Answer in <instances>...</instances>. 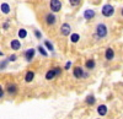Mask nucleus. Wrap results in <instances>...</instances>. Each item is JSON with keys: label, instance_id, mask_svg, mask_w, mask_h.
I'll return each instance as SVG.
<instances>
[{"label": "nucleus", "instance_id": "6ab92c4d", "mask_svg": "<svg viewBox=\"0 0 123 119\" xmlns=\"http://www.w3.org/2000/svg\"><path fill=\"white\" fill-rule=\"evenodd\" d=\"M44 45H46V48L48 49V51H50V52H53V51H54V47H53V44L50 43L49 41H44Z\"/></svg>", "mask_w": 123, "mask_h": 119}, {"label": "nucleus", "instance_id": "f8f14e48", "mask_svg": "<svg viewBox=\"0 0 123 119\" xmlns=\"http://www.w3.org/2000/svg\"><path fill=\"white\" fill-rule=\"evenodd\" d=\"M97 113H98L100 115H106V113H107V107H106L105 104L98 106V107H97Z\"/></svg>", "mask_w": 123, "mask_h": 119}, {"label": "nucleus", "instance_id": "4be33fe9", "mask_svg": "<svg viewBox=\"0 0 123 119\" xmlns=\"http://www.w3.org/2000/svg\"><path fill=\"white\" fill-rule=\"evenodd\" d=\"M38 52H39L41 54H42V55L47 57V52L44 51V48H43V47H41V45H39V47H38Z\"/></svg>", "mask_w": 123, "mask_h": 119}, {"label": "nucleus", "instance_id": "4468645a", "mask_svg": "<svg viewBox=\"0 0 123 119\" xmlns=\"http://www.w3.org/2000/svg\"><path fill=\"white\" fill-rule=\"evenodd\" d=\"M94 16H95V11H94V10H86V11L84 12V17L86 20H91Z\"/></svg>", "mask_w": 123, "mask_h": 119}, {"label": "nucleus", "instance_id": "bb28decb", "mask_svg": "<svg viewBox=\"0 0 123 119\" xmlns=\"http://www.w3.org/2000/svg\"><path fill=\"white\" fill-rule=\"evenodd\" d=\"M70 65H71V63H70V62H68V63L65 64V66H64V69H65V70H68V69L70 68Z\"/></svg>", "mask_w": 123, "mask_h": 119}, {"label": "nucleus", "instance_id": "ddd939ff", "mask_svg": "<svg viewBox=\"0 0 123 119\" xmlns=\"http://www.w3.org/2000/svg\"><path fill=\"white\" fill-rule=\"evenodd\" d=\"M85 66L86 69H89V70H92V69L95 68V60L94 59H89V60L85 62Z\"/></svg>", "mask_w": 123, "mask_h": 119}, {"label": "nucleus", "instance_id": "a878e982", "mask_svg": "<svg viewBox=\"0 0 123 119\" xmlns=\"http://www.w3.org/2000/svg\"><path fill=\"white\" fill-rule=\"evenodd\" d=\"M3 97H4V90H3L1 85H0V98H3Z\"/></svg>", "mask_w": 123, "mask_h": 119}, {"label": "nucleus", "instance_id": "6e6552de", "mask_svg": "<svg viewBox=\"0 0 123 119\" xmlns=\"http://www.w3.org/2000/svg\"><path fill=\"white\" fill-rule=\"evenodd\" d=\"M73 75L76 77V79H80V77H83L84 75V71H83V69H81L80 66H75L74 68V71H73Z\"/></svg>", "mask_w": 123, "mask_h": 119}, {"label": "nucleus", "instance_id": "423d86ee", "mask_svg": "<svg viewBox=\"0 0 123 119\" xmlns=\"http://www.w3.org/2000/svg\"><path fill=\"white\" fill-rule=\"evenodd\" d=\"M71 32V28H70V25L69 23H63L60 27V33L63 36H69Z\"/></svg>", "mask_w": 123, "mask_h": 119}, {"label": "nucleus", "instance_id": "f257e3e1", "mask_svg": "<svg viewBox=\"0 0 123 119\" xmlns=\"http://www.w3.org/2000/svg\"><path fill=\"white\" fill-rule=\"evenodd\" d=\"M96 36H97L98 38H104V37L107 36V27H106V25L100 23V25L96 27Z\"/></svg>", "mask_w": 123, "mask_h": 119}, {"label": "nucleus", "instance_id": "f3484780", "mask_svg": "<svg viewBox=\"0 0 123 119\" xmlns=\"http://www.w3.org/2000/svg\"><path fill=\"white\" fill-rule=\"evenodd\" d=\"M95 102H96V100H95V97L92 96V95H90V96H87V97H86V103H87L89 106L95 104Z\"/></svg>", "mask_w": 123, "mask_h": 119}, {"label": "nucleus", "instance_id": "7ed1b4c3", "mask_svg": "<svg viewBox=\"0 0 123 119\" xmlns=\"http://www.w3.org/2000/svg\"><path fill=\"white\" fill-rule=\"evenodd\" d=\"M17 91H18V87H17V85H16V84H12V82L6 84V92H7L9 95L14 96V95H16V93H17Z\"/></svg>", "mask_w": 123, "mask_h": 119}, {"label": "nucleus", "instance_id": "f03ea898", "mask_svg": "<svg viewBox=\"0 0 123 119\" xmlns=\"http://www.w3.org/2000/svg\"><path fill=\"white\" fill-rule=\"evenodd\" d=\"M113 12H115V9L110 4H107V5H105L104 7H102V15H104L105 17H111L112 15H113Z\"/></svg>", "mask_w": 123, "mask_h": 119}, {"label": "nucleus", "instance_id": "2eb2a0df", "mask_svg": "<svg viewBox=\"0 0 123 119\" xmlns=\"http://www.w3.org/2000/svg\"><path fill=\"white\" fill-rule=\"evenodd\" d=\"M54 77H55V73H54L53 69H50V70L47 71V74H46V79H47V80H52V79H54Z\"/></svg>", "mask_w": 123, "mask_h": 119}, {"label": "nucleus", "instance_id": "c756f323", "mask_svg": "<svg viewBox=\"0 0 123 119\" xmlns=\"http://www.w3.org/2000/svg\"><path fill=\"white\" fill-rule=\"evenodd\" d=\"M0 55H3V52L1 51H0Z\"/></svg>", "mask_w": 123, "mask_h": 119}, {"label": "nucleus", "instance_id": "0eeeda50", "mask_svg": "<svg viewBox=\"0 0 123 119\" xmlns=\"http://www.w3.org/2000/svg\"><path fill=\"white\" fill-rule=\"evenodd\" d=\"M35 49L33 48H31V49H28V51H26V53H25V57H26V60L27 62H31L33 59V57H35Z\"/></svg>", "mask_w": 123, "mask_h": 119}, {"label": "nucleus", "instance_id": "aec40b11", "mask_svg": "<svg viewBox=\"0 0 123 119\" xmlns=\"http://www.w3.org/2000/svg\"><path fill=\"white\" fill-rule=\"evenodd\" d=\"M18 37L20 38H26L27 37V31H26V29H24V28L20 29V31H18Z\"/></svg>", "mask_w": 123, "mask_h": 119}, {"label": "nucleus", "instance_id": "9b49d317", "mask_svg": "<svg viewBox=\"0 0 123 119\" xmlns=\"http://www.w3.org/2000/svg\"><path fill=\"white\" fill-rule=\"evenodd\" d=\"M33 77H35V73L32 70H28L26 73V75H25V81L26 82H31V81L33 80Z\"/></svg>", "mask_w": 123, "mask_h": 119}, {"label": "nucleus", "instance_id": "20e7f679", "mask_svg": "<svg viewBox=\"0 0 123 119\" xmlns=\"http://www.w3.org/2000/svg\"><path fill=\"white\" fill-rule=\"evenodd\" d=\"M50 10H52L53 12H58L60 11V9H62V3H60V0H50Z\"/></svg>", "mask_w": 123, "mask_h": 119}, {"label": "nucleus", "instance_id": "b1692460", "mask_svg": "<svg viewBox=\"0 0 123 119\" xmlns=\"http://www.w3.org/2000/svg\"><path fill=\"white\" fill-rule=\"evenodd\" d=\"M53 70H54V73H55V76L60 75V73H62V69H60V68H54Z\"/></svg>", "mask_w": 123, "mask_h": 119}, {"label": "nucleus", "instance_id": "dca6fc26", "mask_svg": "<svg viewBox=\"0 0 123 119\" xmlns=\"http://www.w3.org/2000/svg\"><path fill=\"white\" fill-rule=\"evenodd\" d=\"M0 9H1V12L3 14H9L10 12V6L6 3H3L1 6H0Z\"/></svg>", "mask_w": 123, "mask_h": 119}, {"label": "nucleus", "instance_id": "c85d7f7f", "mask_svg": "<svg viewBox=\"0 0 123 119\" xmlns=\"http://www.w3.org/2000/svg\"><path fill=\"white\" fill-rule=\"evenodd\" d=\"M4 28H5V29L9 28V23H4Z\"/></svg>", "mask_w": 123, "mask_h": 119}, {"label": "nucleus", "instance_id": "412c9836", "mask_svg": "<svg viewBox=\"0 0 123 119\" xmlns=\"http://www.w3.org/2000/svg\"><path fill=\"white\" fill-rule=\"evenodd\" d=\"M80 1H81V0H69V3H70L71 6H76V5H79Z\"/></svg>", "mask_w": 123, "mask_h": 119}, {"label": "nucleus", "instance_id": "a211bd4d", "mask_svg": "<svg viewBox=\"0 0 123 119\" xmlns=\"http://www.w3.org/2000/svg\"><path fill=\"white\" fill-rule=\"evenodd\" d=\"M79 39H80V36L78 33H73V34H71V37H70V41L73 42V43H76Z\"/></svg>", "mask_w": 123, "mask_h": 119}, {"label": "nucleus", "instance_id": "7c9ffc66", "mask_svg": "<svg viewBox=\"0 0 123 119\" xmlns=\"http://www.w3.org/2000/svg\"><path fill=\"white\" fill-rule=\"evenodd\" d=\"M122 16H123V9H122Z\"/></svg>", "mask_w": 123, "mask_h": 119}, {"label": "nucleus", "instance_id": "5701e85b", "mask_svg": "<svg viewBox=\"0 0 123 119\" xmlns=\"http://www.w3.org/2000/svg\"><path fill=\"white\" fill-rule=\"evenodd\" d=\"M9 60H3L1 63H0V70H3V69H5V66L7 65Z\"/></svg>", "mask_w": 123, "mask_h": 119}, {"label": "nucleus", "instance_id": "1a4fd4ad", "mask_svg": "<svg viewBox=\"0 0 123 119\" xmlns=\"http://www.w3.org/2000/svg\"><path fill=\"white\" fill-rule=\"evenodd\" d=\"M10 45H11L12 51H18V49L21 48V42L17 41V39H12V41L10 42Z\"/></svg>", "mask_w": 123, "mask_h": 119}, {"label": "nucleus", "instance_id": "393cba45", "mask_svg": "<svg viewBox=\"0 0 123 119\" xmlns=\"http://www.w3.org/2000/svg\"><path fill=\"white\" fill-rule=\"evenodd\" d=\"M16 58H17V57H16L15 54H12V55H10V58L7 59V60H9V62H15V60H16Z\"/></svg>", "mask_w": 123, "mask_h": 119}, {"label": "nucleus", "instance_id": "39448f33", "mask_svg": "<svg viewBox=\"0 0 123 119\" xmlns=\"http://www.w3.org/2000/svg\"><path fill=\"white\" fill-rule=\"evenodd\" d=\"M57 22V17L54 16V14H47L46 16V23L48 26H53Z\"/></svg>", "mask_w": 123, "mask_h": 119}, {"label": "nucleus", "instance_id": "cd10ccee", "mask_svg": "<svg viewBox=\"0 0 123 119\" xmlns=\"http://www.w3.org/2000/svg\"><path fill=\"white\" fill-rule=\"evenodd\" d=\"M35 36H36L37 38H41V33H39V31H37V29H36V31H35Z\"/></svg>", "mask_w": 123, "mask_h": 119}, {"label": "nucleus", "instance_id": "9d476101", "mask_svg": "<svg viewBox=\"0 0 123 119\" xmlns=\"http://www.w3.org/2000/svg\"><path fill=\"white\" fill-rule=\"evenodd\" d=\"M115 57V52H113V49L112 48H108L106 49V52H105V58L107 59V60H112Z\"/></svg>", "mask_w": 123, "mask_h": 119}]
</instances>
